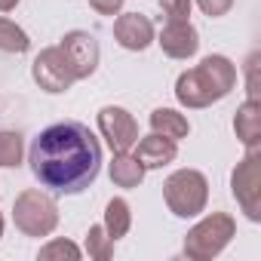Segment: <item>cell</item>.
<instances>
[{"label":"cell","instance_id":"21","mask_svg":"<svg viewBox=\"0 0 261 261\" xmlns=\"http://www.w3.org/2000/svg\"><path fill=\"white\" fill-rule=\"evenodd\" d=\"M166 22H191V7L194 0H157Z\"/></svg>","mask_w":261,"mask_h":261},{"label":"cell","instance_id":"8","mask_svg":"<svg viewBox=\"0 0 261 261\" xmlns=\"http://www.w3.org/2000/svg\"><path fill=\"white\" fill-rule=\"evenodd\" d=\"M59 49H62L65 62H68L74 80H86V77L95 74L98 59H101V49H98L95 34H89V31H68V34L62 37Z\"/></svg>","mask_w":261,"mask_h":261},{"label":"cell","instance_id":"20","mask_svg":"<svg viewBox=\"0 0 261 261\" xmlns=\"http://www.w3.org/2000/svg\"><path fill=\"white\" fill-rule=\"evenodd\" d=\"M83 252H80V246L77 243H71V240H62V237H56V240H49L46 246H40V252H37V258L40 261H77Z\"/></svg>","mask_w":261,"mask_h":261},{"label":"cell","instance_id":"9","mask_svg":"<svg viewBox=\"0 0 261 261\" xmlns=\"http://www.w3.org/2000/svg\"><path fill=\"white\" fill-rule=\"evenodd\" d=\"M31 77H34V83H37L43 92H49V95H62V92H68V89L77 83L59 46L40 49V56H37L34 65H31Z\"/></svg>","mask_w":261,"mask_h":261},{"label":"cell","instance_id":"25","mask_svg":"<svg viewBox=\"0 0 261 261\" xmlns=\"http://www.w3.org/2000/svg\"><path fill=\"white\" fill-rule=\"evenodd\" d=\"M0 237H4V215H0Z\"/></svg>","mask_w":261,"mask_h":261},{"label":"cell","instance_id":"15","mask_svg":"<svg viewBox=\"0 0 261 261\" xmlns=\"http://www.w3.org/2000/svg\"><path fill=\"white\" fill-rule=\"evenodd\" d=\"M151 133L166 136V139H172V142H181V139H188V133H191V123H188V117L178 114L175 108H157V111H151Z\"/></svg>","mask_w":261,"mask_h":261},{"label":"cell","instance_id":"7","mask_svg":"<svg viewBox=\"0 0 261 261\" xmlns=\"http://www.w3.org/2000/svg\"><path fill=\"white\" fill-rule=\"evenodd\" d=\"M98 133H101V139L108 142V148L114 154H123V151H133L136 148V142H139V123H136V117L129 114L126 108L105 105L98 111Z\"/></svg>","mask_w":261,"mask_h":261},{"label":"cell","instance_id":"3","mask_svg":"<svg viewBox=\"0 0 261 261\" xmlns=\"http://www.w3.org/2000/svg\"><path fill=\"white\" fill-rule=\"evenodd\" d=\"M166 209L175 218H197L209 203V181L200 169H178L163 181Z\"/></svg>","mask_w":261,"mask_h":261},{"label":"cell","instance_id":"17","mask_svg":"<svg viewBox=\"0 0 261 261\" xmlns=\"http://www.w3.org/2000/svg\"><path fill=\"white\" fill-rule=\"evenodd\" d=\"M28 49H31V40H28L25 28H19L13 19H0V53L22 56Z\"/></svg>","mask_w":261,"mask_h":261},{"label":"cell","instance_id":"1","mask_svg":"<svg viewBox=\"0 0 261 261\" xmlns=\"http://www.w3.org/2000/svg\"><path fill=\"white\" fill-rule=\"evenodd\" d=\"M28 163L53 194H83L101 172V145L86 123L62 120L34 139Z\"/></svg>","mask_w":261,"mask_h":261},{"label":"cell","instance_id":"10","mask_svg":"<svg viewBox=\"0 0 261 261\" xmlns=\"http://www.w3.org/2000/svg\"><path fill=\"white\" fill-rule=\"evenodd\" d=\"M154 37H157L154 34V25H151V19L145 13H123L114 22V40L123 49H129V53L148 49L154 43Z\"/></svg>","mask_w":261,"mask_h":261},{"label":"cell","instance_id":"5","mask_svg":"<svg viewBox=\"0 0 261 261\" xmlns=\"http://www.w3.org/2000/svg\"><path fill=\"white\" fill-rule=\"evenodd\" d=\"M13 221L25 237H49L59 227V206L46 191L28 188L13 203Z\"/></svg>","mask_w":261,"mask_h":261},{"label":"cell","instance_id":"16","mask_svg":"<svg viewBox=\"0 0 261 261\" xmlns=\"http://www.w3.org/2000/svg\"><path fill=\"white\" fill-rule=\"evenodd\" d=\"M101 227L108 230V237H111L114 243L129 233V227H133V209H129V203H126L123 197L108 200V206H105V224H101Z\"/></svg>","mask_w":261,"mask_h":261},{"label":"cell","instance_id":"23","mask_svg":"<svg viewBox=\"0 0 261 261\" xmlns=\"http://www.w3.org/2000/svg\"><path fill=\"white\" fill-rule=\"evenodd\" d=\"M89 7L98 13V16H117L123 10V0H89Z\"/></svg>","mask_w":261,"mask_h":261},{"label":"cell","instance_id":"11","mask_svg":"<svg viewBox=\"0 0 261 261\" xmlns=\"http://www.w3.org/2000/svg\"><path fill=\"white\" fill-rule=\"evenodd\" d=\"M154 40L160 43V49L169 59H178V62L197 56V49H200V34L191 22H166L160 37H154Z\"/></svg>","mask_w":261,"mask_h":261},{"label":"cell","instance_id":"14","mask_svg":"<svg viewBox=\"0 0 261 261\" xmlns=\"http://www.w3.org/2000/svg\"><path fill=\"white\" fill-rule=\"evenodd\" d=\"M108 175H111V181H114L117 188L133 191V188H139V185L145 181V166L136 160V154L123 151V154H114V160H111V166H108Z\"/></svg>","mask_w":261,"mask_h":261},{"label":"cell","instance_id":"12","mask_svg":"<svg viewBox=\"0 0 261 261\" xmlns=\"http://www.w3.org/2000/svg\"><path fill=\"white\" fill-rule=\"evenodd\" d=\"M175 157H178V148H175V142L166 139V136L151 133L148 139L136 142V160L145 166V172H148V169H163V166H169Z\"/></svg>","mask_w":261,"mask_h":261},{"label":"cell","instance_id":"4","mask_svg":"<svg viewBox=\"0 0 261 261\" xmlns=\"http://www.w3.org/2000/svg\"><path fill=\"white\" fill-rule=\"evenodd\" d=\"M237 237V221L227 212H209L185 237V255L191 261H212Z\"/></svg>","mask_w":261,"mask_h":261},{"label":"cell","instance_id":"19","mask_svg":"<svg viewBox=\"0 0 261 261\" xmlns=\"http://www.w3.org/2000/svg\"><path fill=\"white\" fill-rule=\"evenodd\" d=\"M83 249H86V255H89L92 261H108V258L114 255V240L108 237V230H105L101 224H92V227L86 230Z\"/></svg>","mask_w":261,"mask_h":261},{"label":"cell","instance_id":"13","mask_svg":"<svg viewBox=\"0 0 261 261\" xmlns=\"http://www.w3.org/2000/svg\"><path fill=\"white\" fill-rule=\"evenodd\" d=\"M233 133H237V139H240V145L246 151H252V148L261 145V101L258 98H246L237 108Z\"/></svg>","mask_w":261,"mask_h":261},{"label":"cell","instance_id":"18","mask_svg":"<svg viewBox=\"0 0 261 261\" xmlns=\"http://www.w3.org/2000/svg\"><path fill=\"white\" fill-rule=\"evenodd\" d=\"M25 157V142L16 129H0V169H13Z\"/></svg>","mask_w":261,"mask_h":261},{"label":"cell","instance_id":"24","mask_svg":"<svg viewBox=\"0 0 261 261\" xmlns=\"http://www.w3.org/2000/svg\"><path fill=\"white\" fill-rule=\"evenodd\" d=\"M19 7V0H0V13H13Z\"/></svg>","mask_w":261,"mask_h":261},{"label":"cell","instance_id":"2","mask_svg":"<svg viewBox=\"0 0 261 261\" xmlns=\"http://www.w3.org/2000/svg\"><path fill=\"white\" fill-rule=\"evenodd\" d=\"M237 86V65L227 56H206L197 68L181 71L175 80V98L185 108H209Z\"/></svg>","mask_w":261,"mask_h":261},{"label":"cell","instance_id":"22","mask_svg":"<svg viewBox=\"0 0 261 261\" xmlns=\"http://www.w3.org/2000/svg\"><path fill=\"white\" fill-rule=\"evenodd\" d=\"M197 7L203 10V16H209V19H221V16L230 13L233 0H197Z\"/></svg>","mask_w":261,"mask_h":261},{"label":"cell","instance_id":"6","mask_svg":"<svg viewBox=\"0 0 261 261\" xmlns=\"http://www.w3.org/2000/svg\"><path fill=\"white\" fill-rule=\"evenodd\" d=\"M230 194L249 221H261V151L252 148L230 175Z\"/></svg>","mask_w":261,"mask_h":261}]
</instances>
